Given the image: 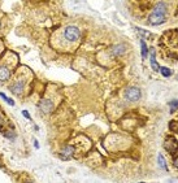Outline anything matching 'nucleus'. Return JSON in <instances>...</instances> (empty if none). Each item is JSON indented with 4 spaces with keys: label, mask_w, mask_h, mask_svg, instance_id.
<instances>
[{
    "label": "nucleus",
    "mask_w": 178,
    "mask_h": 183,
    "mask_svg": "<svg viewBox=\"0 0 178 183\" xmlns=\"http://www.w3.org/2000/svg\"><path fill=\"white\" fill-rule=\"evenodd\" d=\"M140 46H142V57L146 59V57H147V55H148V48H147V46H146L144 40L140 42Z\"/></svg>",
    "instance_id": "f8f14e48"
},
{
    "label": "nucleus",
    "mask_w": 178,
    "mask_h": 183,
    "mask_svg": "<svg viewBox=\"0 0 178 183\" xmlns=\"http://www.w3.org/2000/svg\"><path fill=\"white\" fill-rule=\"evenodd\" d=\"M165 149L168 152H170L172 154H176V151H177V140L176 138L173 137H169L165 142Z\"/></svg>",
    "instance_id": "20e7f679"
},
{
    "label": "nucleus",
    "mask_w": 178,
    "mask_h": 183,
    "mask_svg": "<svg viewBox=\"0 0 178 183\" xmlns=\"http://www.w3.org/2000/svg\"><path fill=\"white\" fill-rule=\"evenodd\" d=\"M34 144H35V148H39V143H38V140H34Z\"/></svg>",
    "instance_id": "4be33fe9"
},
{
    "label": "nucleus",
    "mask_w": 178,
    "mask_h": 183,
    "mask_svg": "<svg viewBox=\"0 0 178 183\" xmlns=\"http://www.w3.org/2000/svg\"><path fill=\"white\" fill-rule=\"evenodd\" d=\"M9 77H11V70H9L7 66L1 65V66H0V82L8 81Z\"/></svg>",
    "instance_id": "9d476101"
},
{
    "label": "nucleus",
    "mask_w": 178,
    "mask_h": 183,
    "mask_svg": "<svg viewBox=\"0 0 178 183\" xmlns=\"http://www.w3.org/2000/svg\"><path fill=\"white\" fill-rule=\"evenodd\" d=\"M4 137L8 138V139H14V134L11 131H4Z\"/></svg>",
    "instance_id": "dca6fc26"
},
{
    "label": "nucleus",
    "mask_w": 178,
    "mask_h": 183,
    "mask_svg": "<svg viewBox=\"0 0 178 183\" xmlns=\"http://www.w3.org/2000/svg\"><path fill=\"white\" fill-rule=\"evenodd\" d=\"M39 109L42 110L43 113H47V114H48V113H51L52 110H54V104H52L51 100L44 99L39 103Z\"/></svg>",
    "instance_id": "39448f33"
},
{
    "label": "nucleus",
    "mask_w": 178,
    "mask_h": 183,
    "mask_svg": "<svg viewBox=\"0 0 178 183\" xmlns=\"http://www.w3.org/2000/svg\"><path fill=\"white\" fill-rule=\"evenodd\" d=\"M64 36H65V39L69 40V42H77L81 36V31L76 26H68L66 29L64 30Z\"/></svg>",
    "instance_id": "f257e3e1"
},
{
    "label": "nucleus",
    "mask_w": 178,
    "mask_h": 183,
    "mask_svg": "<svg viewBox=\"0 0 178 183\" xmlns=\"http://www.w3.org/2000/svg\"><path fill=\"white\" fill-rule=\"evenodd\" d=\"M157 162H159V165H160L161 169L167 170V164H165V160H164L163 154H159V156H157Z\"/></svg>",
    "instance_id": "ddd939ff"
},
{
    "label": "nucleus",
    "mask_w": 178,
    "mask_h": 183,
    "mask_svg": "<svg viewBox=\"0 0 178 183\" xmlns=\"http://www.w3.org/2000/svg\"><path fill=\"white\" fill-rule=\"evenodd\" d=\"M22 90H24V81H17L11 86V91L14 95H21Z\"/></svg>",
    "instance_id": "1a4fd4ad"
},
{
    "label": "nucleus",
    "mask_w": 178,
    "mask_h": 183,
    "mask_svg": "<svg viewBox=\"0 0 178 183\" xmlns=\"http://www.w3.org/2000/svg\"><path fill=\"white\" fill-rule=\"evenodd\" d=\"M0 96H1V99H3V100H5V102L8 103L9 97H7V96H5V94H4V92H0Z\"/></svg>",
    "instance_id": "aec40b11"
},
{
    "label": "nucleus",
    "mask_w": 178,
    "mask_h": 183,
    "mask_svg": "<svg viewBox=\"0 0 178 183\" xmlns=\"http://www.w3.org/2000/svg\"><path fill=\"white\" fill-rule=\"evenodd\" d=\"M149 55H151V66H152V69H154L155 71H157V70H159V65H157V62H156V59H155V49H154V48H151V52H149Z\"/></svg>",
    "instance_id": "9b49d317"
},
{
    "label": "nucleus",
    "mask_w": 178,
    "mask_h": 183,
    "mask_svg": "<svg viewBox=\"0 0 178 183\" xmlns=\"http://www.w3.org/2000/svg\"><path fill=\"white\" fill-rule=\"evenodd\" d=\"M3 124H4V119L1 118V114H0V126H3Z\"/></svg>",
    "instance_id": "412c9836"
},
{
    "label": "nucleus",
    "mask_w": 178,
    "mask_h": 183,
    "mask_svg": "<svg viewBox=\"0 0 178 183\" xmlns=\"http://www.w3.org/2000/svg\"><path fill=\"white\" fill-rule=\"evenodd\" d=\"M177 107H178V103H177V100H173V102L170 103V112H172V113H174V112H176Z\"/></svg>",
    "instance_id": "2eb2a0df"
},
{
    "label": "nucleus",
    "mask_w": 178,
    "mask_h": 183,
    "mask_svg": "<svg viewBox=\"0 0 178 183\" xmlns=\"http://www.w3.org/2000/svg\"><path fill=\"white\" fill-rule=\"evenodd\" d=\"M137 31H138V33H139L142 36H148V33H146L144 30H142V29H137Z\"/></svg>",
    "instance_id": "f3484780"
},
{
    "label": "nucleus",
    "mask_w": 178,
    "mask_h": 183,
    "mask_svg": "<svg viewBox=\"0 0 178 183\" xmlns=\"http://www.w3.org/2000/svg\"><path fill=\"white\" fill-rule=\"evenodd\" d=\"M73 154H74V147L73 146H66V147H64V149L61 151L60 156H61L62 160H68V159H70Z\"/></svg>",
    "instance_id": "0eeeda50"
},
{
    "label": "nucleus",
    "mask_w": 178,
    "mask_h": 183,
    "mask_svg": "<svg viewBox=\"0 0 178 183\" xmlns=\"http://www.w3.org/2000/svg\"><path fill=\"white\" fill-rule=\"evenodd\" d=\"M170 130L172 131H176V121H172L170 122Z\"/></svg>",
    "instance_id": "a211bd4d"
},
{
    "label": "nucleus",
    "mask_w": 178,
    "mask_h": 183,
    "mask_svg": "<svg viewBox=\"0 0 178 183\" xmlns=\"http://www.w3.org/2000/svg\"><path fill=\"white\" fill-rule=\"evenodd\" d=\"M125 52H126V47H125V44H117V46H114L113 48L111 49V55L113 56V57H118V56L124 55Z\"/></svg>",
    "instance_id": "423d86ee"
},
{
    "label": "nucleus",
    "mask_w": 178,
    "mask_h": 183,
    "mask_svg": "<svg viewBox=\"0 0 178 183\" xmlns=\"http://www.w3.org/2000/svg\"><path fill=\"white\" fill-rule=\"evenodd\" d=\"M125 99L129 100V102H138L140 99V90L138 87H129L126 88V91H125Z\"/></svg>",
    "instance_id": "f03ea898"
},
{
    "label": "nucleus",
    "mask_w": 178,
    "mask_h": 183,
    "mask_svg": "<svg viewBox=\"0 0 178 183\" xmlns=\"http://www.w3.org/2000/svg\"><path fill=\"white\" fill-rule=\"evenodd\" d=\"M165 20H167V16H163V14H157V13H154L152 12L148 17V24L152 25V26H156V25H161L164 24Z\"/></svg>",
    "instance_id": "7ed1b4c3"
},
{
    "label": "nucleus",
    "mask_w": 178,
    "mask_h": 183,
    "mask_svg": "<svg viewBox=\"0 0 178 183\" xmlns=\"http://www.w3.org/2000/svg\"><path fill=\"white\" fill-rule=\"evenodd\" d=\"M22 114H24V117H25V118L30 119V114H29V112H27V110H22Z\"/></svg>",
    "instance_id": "6ab92c4d"
},
{
    "label": "nucleus",
    "mask_w": 178,
    "mask_h": 183,
    "mask_svg": "<svg viewBox=\"0 0 178 183\" xmlns=\"http://www.w3.org/2000/svg\"><path fill=\"white\" fill-rule=\"evenodd\" d=\"M159 70H160V73L164 75V77H170L172 75V71H170V69H168V68H159Z\"/></svg>",
    "instance_id": "4468645a"
},
{
    "label": "nucleus",
    "mask_w": 178,
    "mask_h": 183,
    "mask_svg": "<svg viewBox=\"0 0 178 183\" xmlns=\"http://www.w3.org/2000/svg\"><path fill=\"white\" fill-rule=\"evenodd\" d=\"M154 13H157V14H163V16H167L168 14V7L165 3H157L154 8Z\"/></svg>",
    "instance_id": "6e6552de"
}]
</instances>
